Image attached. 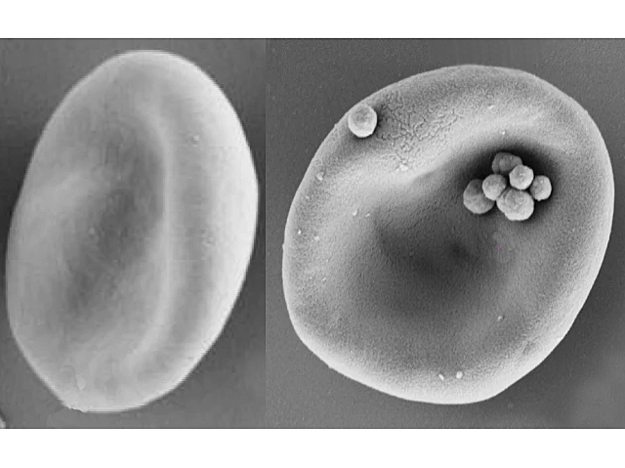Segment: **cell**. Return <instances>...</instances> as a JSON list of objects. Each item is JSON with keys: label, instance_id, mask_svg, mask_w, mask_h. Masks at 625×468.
Instances as JSON below:
<instances>
[{"label": "cell", "instance_id": "obj_7", "mask_svg": "<svg viewBox=\"0 0 625 468\" xmlns=\"http://www.w3.org/2000/svg\"><path fill=\"white\" fill-rule=\"evenodd\" d=\"M523 164L521 157L514 156L509 153H498L493 159L492 168L495 174H508L515 167Z\"/></svg>", "mask_w": 625, "mask_h": 468}, {"label": "cell", "instance_id": "obj_2", "mask_svg": "<svg viewBox=\"0 0 625 468\" xmlns=\"http://www.w3.org/2000/svg\"><path fill=\"white\" fill-rule=\"evenodd\" d=\"M498 209L511 221L528 220L533 216L535 202L524 191L506 189L497 200Z\"/></svg>", "mask_w": 625, "mask_h": 468}, {"label": "cell", "instance_id": "obj_6", "mask_svg": "<svg viewBox=\"0 0 625 468\" xmlns=\"http://www.w3.org/2000/svg\"><path fill=\"white\" fill-rule=\"evenodd\" d=\"M533 178H535V175H533V169L524 166V164L515 167L513 171L509 173L510 185L516 190L524 191L530 187Z\"/></svg>", "mask_w": 625, "mask_h": 468}, {"label": "cell", "instance_id": "obj_5", "mask_svg": "<svg viewBox=\"0 0 625 468\" xmlns=\"http://www.w3.org/2000/svg\"><path fill=\"white\" fill-rule=\"evenodd\" d=\"M482 188L486 197L495 202L506 190V178L500 174H492L483 181Z\"/></svg>", "mask_w": 625, "mask_h": 468}, {"label": "cell", "instance_id": "obj_3", "mask_svg": "<svg viewBox=\"0 0 625 468\" xmlns=\"http://www.w3.org/2000/svg\"><path fill=\"white\" fill-rule=\"evenodd\" d=\"M342 121L352 135L363 139L370 137L377 130L378 116L370 105L363 102L350 110Z\"/></svg>", "mask_w": 625, "mask_h": 468}, {"label": "cell", "instance_id": "obj_1", "mask_svg": "<svg viewBox=\"0 0 625 468\" xmlns=\"http://www.w3.org/2000/svg\"><path fill=\"white\" fill-rule=\"evenodd\" d=\"M239 119L179 83L108 67L43 128L7 243L6 278L97 349L186 345L228 323L258 216Z\"/></svg>", "mask_w": 625, "mask_h": 468}, {"label": "cell", "instance_id": "obj_8", "mask_svg": "<svg viewBox=\"0 0 625 468\" xmlns=\"http://www.w3.org/2000/svg\"><path fill=\"white\" fill-rule=\"evenodd\" d=\"M531 186V193L533 199L536 200L549 199L552 192V186L549 178L543 175L538 176V177L533 178Z\"/></svg>", "mask_w": 625, "mask_h": 468}, {"label": "cell", "instance_id": "obj_4", "mask_svg": "<svg viewBox=\"0 0 625 468\" xmlns=\"http://www.w3.org/2000/svg\"><path fill=\"white\" fill-rule=\"evenodd\" d=\"M482 183L480 179H474L467 185L463 193V204L474 214H487L495 205V202L483 194Z\"/></svg>", "mask_w": 625, "mask_h": 468}]
</instances>
